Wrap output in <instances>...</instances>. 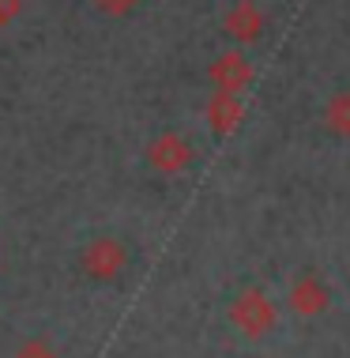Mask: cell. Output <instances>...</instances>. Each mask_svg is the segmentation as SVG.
<instances>
[{
    "mask_svg": "<svg viewBox=\"0 0 350 358\" xmlns=\"http://www.w3.org/2000/svg\"><path fill=\"white\" fill-rule=\"evenodd\" d=\"M294 306L301 309V313H316V309H324V290H320L316 283H301L294 290Z\"/></svg>",
    "mask_w": 350,
    "mask_h": 358,
    "instance_id": "277c9868",
    "label": "cell"
},
{
    "mask_svg": "<svg viewBox=\"0 0 350 358\" xmlns=\"http://www.w3.org/2000/svg\"><path fill=\"white\" fill-rule=\"evenodd\" d=\"M19 8H23V0H0V27L12 23V19L19 15Z\"/></svg>",
    "mask_w": 350,
    "mask_h": 358,
    "instance_id": "52a82bcc",
    "label": "cell"
},
{
    "mask_svg": "<svg viewBox=\"0 0 350 358\" xmlns=\"http://www.w3.org/2000/svg\"><path fill=\"white\" fill-rule=\"evenodd\" d=\"M140 0H91V8H99L102 15H129Z\"/></svg>",
    "mask_w": 350,
    "mask_h": 358,
    "instance_id": "5b68a950",
    "label": "cell"
},
{
    "mask_svg": "<svg viewBox=\"0 0 350 358\" xmlns=\"http://www.w3.org/2000/svg\"><path fill=\"white\" fill-rule=\"evenodd\" d=\"M15 358H57V355L50 351V343H45V340H27L15 351Z\"/></svg>",
    "mask_w": 350,
    "mask_h": 358,
    "instance_id": "8992f818",
    "label": "cell"
},
{
    "mask_svg": "<svg viewBox=\"0 0 350 358\" xmlns=\"http://www.w3.org/2000/svg\"><path fill=\"white\" fill-rule=\"evenodd\" d=\"M147 159H151L154 170L173 173V170H181L184 162H189V148H184L177 136H162V140H154L147 148Z\"/></svg>",
    "mask_w": 350,
    "mask_h": 358,
    "instance_id": "3957f363",
    "label": "cell"
},
{
    "mask_svg": "<svg viewBox=\"0 0 350 358\" xmlns=\"http://www.w3.org/2000/svg\"><path fill=\"white\" fill-rule=\"evenodd\" d=\"M230 321L245 336H264L271 328V321H275V309H271V302L260 294V290H249V294H241L238 302H233Z\"/></svg>",
    "mask_w": 350,
    "mask_h": 358,
    "instance_id": "7a4b0ae2",
    "label": "cell"
},
{
    "mask_svg": "<svg viewBox=\"0 0 350 358\" xmlns=\"http://www.w3.org/2000/svg\"><path fill=\"white\" fill-rule=\"evenodd\" d=\"M124 264H129V253H124V245L117 238H94L87 241L83 249V272L91 279H117L124 272Z\"/></svg>",
    "mask_w": 350,
    "mask_h": 358,
    "instance_id": "6da1fadb",
    "label": "cell"
}]
</instances>
